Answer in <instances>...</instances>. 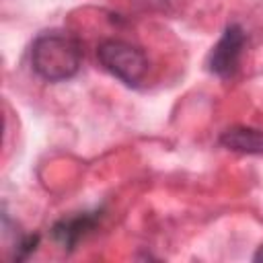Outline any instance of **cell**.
I'll return each mask as SVG.
<instances>
[{
	"instance_id": "1",
	"label": "cell",
	"mask_w": 263,
	"mask_h": 263,
	"mask_svg": "<svg viewBox=\"0 0 263 263\" xmlns=\"http://www.w3.org/2000/svg\"><path fill=\"white\" fill-rule=\"evenodd\" d=\"M31 66L47 82H64L78 74L82 66L80 39L68 31H45L31 45Z\"/></svg>"
},
{
	"instance_id": "2",
	"label": "cell",
	"mask_w": 263,
	"mask_h": 263,
	"mask_svg": "<svg viewBox=\"0 0 263 263\" xmlns=\"http://www.w3.org/2000/svg\"><path fill=\"white\" fill-rule=\"evenodd\" d=\"M99 64L127 86H138L148 72L144 49L123 39H105L97 47Z\"/></svg>"
},
{
	"instance_id": "3",
	"label": "cell",
	"mask_w": 263,
	"mask_h": 263,
	"mask_svg": "<svg viewBox=\"0 0 263 263\" xmlns=\"http://www.w3.org/2000/svg\"><path fill=\"white\" fill-rule=\"evenodd\" d=\"M247 35L240 25H228L218 39V43L212 47L210 58H208V68L212 74L220 78H230L240 64L242 47H245Z\"/></svg>"
},
{
	"instance_id": "4",
	"label": "cell",
	"mask_w": 263,
	"mask_h": 263,
	"mask_svg": "<svg viewBox=\"0 0 263 263\" xmlns=\"http://www.w3.org/2000/svg\"><path fill=\"white\" fill-rule=\"evenodd\" d=\"M99 220H101V212H86L72 218H64L51 226V236L62 249L70 251L78 245L80 238H84L97 226Z\"/></svg>"
},
{
	"instance_id": "5",
	"label": "cell",
	"mask_w": 263,
	"mask_h": 263,
	"mask_svg": "<svg viewBox=\"0 0 263 263\" xmlns=\"http://www.w3.org/2000/svg\"><path fill=\"white\" fill-rule=\"evenodd\" d=\"M220 144L240 154H263V132L247 125H232L220 134Z\"/></svg>"
},
{
	"instance_id": "6",
	"label": "cell",
	"mask_w": 263,
	"mask_h": 263,
	"mask_svg": "<svg viewBox=\"0 0 263 263\" xmlns=\"http://www.w3.org/2000/svg\"><path fill=\"white\" fill-rule=\"evenodd\" d=\"M253 259H255V261H263V245L257 249V253L253 255Z\"/></svg>"
}]
</instances>
